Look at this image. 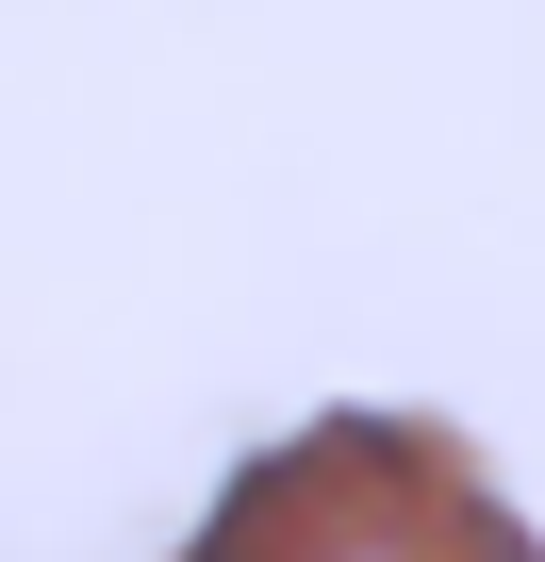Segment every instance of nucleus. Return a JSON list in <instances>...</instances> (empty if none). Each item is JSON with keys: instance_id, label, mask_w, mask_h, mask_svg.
Segmentation results:
<instances>
[{"instance_id": "nucleus-1", "label": "nucleus", "mask_w": 545, "mask_h": 562, "mask_svg": "<svg viewBox=\"0 0 545 562\" xmlns=\"http://www.w3.org/2000/svg\"><path fill=\"white\" fill-rule=\"evenodd\" d=\"M182 562H545V546L430 414H315L264 463H231Z\"/></svg>"}]
</instances>
